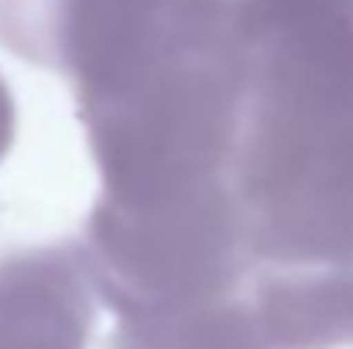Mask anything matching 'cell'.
<instances>
[{
  "label": "cell",
  "instance_id": "6da1fadb",
  "mask_svg": "<svg viewBox=\"0 0 353 349\" xmlns=\"http://www.w3.org/2000/svg\"><path fill=\"white\" fill-rule=\"evenodd\" d=\"M250 52L243 0H185L114 79L76 93L107 199H151L230 178Z\"/></svg>",
  "mask_w": 353,
  "mask_h": 349
},
{
  "label": "cell",
  "instance_id": "7a4b0ae2",
  "mask_svg": "<svg viewBox=\"0 0 353 349\" xmlns=\"http://www.w3.org/2000/svg\"><path fill=\"white\" fill-rule=\"evenodd\" d=\"M76 250L120 322L236 298L254 271L230 178L151 199L100 195Z\"/></svg>",
  "mask_w": 353,
  "mask_h": 349
},
{
  "label": "cell",
  "instance_id": "3957f363",
  "mask_svg": "<svg viewBox=\"0 0 353 349\" xmlns=\"http://www.w3.org/2000/svg\"><path fill=\"white\" fill-rule=\"evenodd\" d=\"M230 185L254 271H353V165L240 144Z\"/></svg>",
  "mask_w": 353,
  "mask_h": 349
},
{
  "label": "cell",
  "instance_id": "277c9868",
  "mask_svg": "<svg viewBox=\"0 0 353 349\" xmlns=\"http://www.w3.org/2000/svg\"><path fill=\"white\" fill-rule=\"evenodd\" d=\"M97 295L76 243L14 250L0 260V349H90Z\"/></svg>",
  "mask_w": 353,
  "mask_h": 349
},
{
  "label": "cell",
  "instance_id": "5b68a950",
  "mask_svg": "<svg viewBox=\"0 0 353 349\" xmlns=\"http://www.w3.org/2000/svg\"><path fill=\"white\" fill-rule=\"evenodd\" d=\"M250 308L271 349L353 343V271H250Z\"/></svg>",
  "mask_w": 353,
  "mask_h": 349
},
{
  "label": "cell",
  "instance_id": "8992f818",
  "mask_svg": "<svg viewBox=\"0 0 353 349\" xmlns=\"http://www.w3.org/2000/svg\"><path fill=\"white\" fill-rule=\"evenodd\" d=\"M107 349H271L250 302L227 298L182 312L123 319Z\"/></svg>",
  "mask_w": 353,
  "mask_h": 349
},
{
  "label": "cell",
  "instance_id": "52a82bcc",
  "mask_svg": "<svg viewBox=\"0 0 353 349\" xmlns=\"http://www.w3.org/2000/svg\"><path fill=\"white\" fill-rule=\"evenodd\" d=\"M14 127H17V114H14V96L7 89V83L0 79V161L7 158L10 144H14Z\"/></svg>",
  "mask_w": 353,
  "mask_h": 349
}]
</instances>
